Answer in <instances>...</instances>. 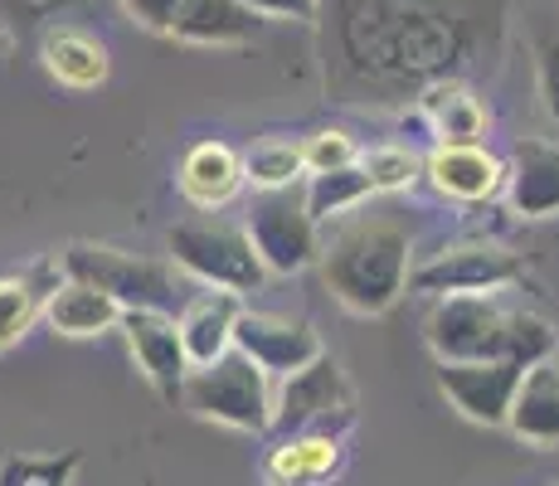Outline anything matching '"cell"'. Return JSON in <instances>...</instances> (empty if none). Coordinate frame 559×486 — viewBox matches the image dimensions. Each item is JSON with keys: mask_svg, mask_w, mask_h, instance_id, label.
Returning a JSON list of instances; mask_svg holds the SVG:
<instances>
[{"mask_svg": "<svg viewBox=\"0 0 559 486\" xmlns=\"http://www.w3.org/2000/svg\"><path fill=\"white\" fill-rule=\"evenodd\" d=\"M336 15L350 73L380 93L448 79L472 59L481 25L472 0H341Z\"/></svg>", "mask_w": 559, "mask_h": 486, "instance_id": "6da1fadb", "label": "cell"}, {"mask_svg": "<svg viewBox=\"0 0 559 486\" xmlns=\"http://www.w3.org/2000/svg\"><path fill=\"white\" fill-rule=\"evenodd\" d=\"M317 263L326 287L360 317H380L400 301L414 268V244L394 214H350L326 244H317Z\"/></svg>", "mask_w": 559, "mask_h": 486, "instance_id": "7a4b0ae2", "label": "cell"}, {"mask_svg": "<svg viewBox=\"0 0 559 486\" xmlns=\"http://www.w3.org/2000/svg\"><path fill=\"white\" fill-rule=\"evenodd\" d=\"M428 351L438 360H545L555 355L550 321L501 307L491 292H448L428 311Z\"/></svg>", "mask_w": 559, "mask_h": 486, "instance_id": "3957f363", "label": "cell"}, {"mask_svg": "<svg viewBox=\"0 0 559 486\" xmlns=\"http://www.w3.org/2000/svg\"><path fill=\"white\" fill-rule=\"evenodd\" d=\"M59 268L63 277H79V283H93L98 292H107L122 311L146 307V311H170L176 317L190 297L176 263L127 253V248H112V244H69L59 253Z\"/></svg>", "mask_w": 559, "mask_h": 486, "instance_id": "277c9868", "label": "cell"}, {"mask_svg": "<svg viewBox=\"0 0 559 486\" xmlns=\"http://www.w3.org/2000/svg\"><path fill=\"white\" fill-rule=\"evenodd\" d=\"M176 399L195 418H214L224 428H243V434H267L273 428L267 375L243 351H234V345L224 355H214L210 365H190Z\"/></svg>", "mask_w": 559, "mask_h": 486, "instance_id": "5b68a950", "label": "cell"}, {"mask_svg": "<svg viewBox=\"0 0 559 486\" xmlns=\"http://www.w3.org/2000/svg\"><path fill=\"white\" fill-rule=\"evenodd\" d=\"M166 248H170V263L204 287H224V292H239L243 297V292L263 287V277H267V268H263V258L253 253L249 234L224 224V220L170 224Z\"/></svg>", "mask_w": 559, "mask_h": 486, "instance_id": "8992f818", "label": "cell"}, {"mask_svg": "<svg viewBox=\"0 0 559 486\" xmlns=\"http://www.w3.org/2000/svg\"><path fill=\"white\" fill-rule=\"evenodd\" d=\"M243 234H249L253 253L263 258L267 273L277 277H293L302 273L307 263H317V220L307 214L302 194L293 186L283 190H263L258 200L249 204V224H243Z\"/></svg>", "mask_w": 559, "mask_h": 486, "instance_id": "52a82bcc", "label": "cell"}, {"mask_svg": "<svg viewBox=\"0 0 559 486\" xmlns=\"http://www.w3.org/2000/svg\"><path fill=\"white\" fill-rule=\"evenodd\" d=\"M525 277V258L515 248L501 244H453L443 253H433L428 263L408 268V283L414 292H433V297H448V292H497L511 287Z\"/></svg>", "mask_w": 559, "mask_h": 486, "instance_id": "ba28073f", "label": "cell"}, {"mask_svg": "<svg viewBox=\"0 0 559 486\" xmlns=\"http://www.w3.org/2000/svg\"><path fill=\"white\" fill-rule=\"evenodd\" d=\"M525 365L521 360H438V389L472 418V424L501 428Z\"/></svg>", "mask_w": 559, "mask_h": 486, "instance_id": "9c48e42d", "label": "cell"}, {"mask_svg": "<svg viewBox=\"0 0 559 486\" xmlns=\"http://www.w3.org/2000/svg\"><path fill=\"white\" fill-rule=\"evenodd\" d=\"M331 414H346V375L321 351L302 370L283 375V389L273 394V428L277 434H297V428L331 418Z\"/></svg>", "mask_w": 559, "mask_h": 486, "instance_id": "30bf717a", "label": "cell"}, {"mask_svg": "<svg viewBox=\"0 0 559 486\" xmlns=\"http://www.w3.org/2000/svg\"><path fill=\"white\" fill-rule=\"evenodd\" d=\"M234 351H243L267 380L302 370L307 360L321 355V336L307 321H283V317H258V311H239L234 321Z\"/></svg>", "mask_w": 559, "mask_h": 486, "instance_id": "8fae6325", "label": "cell"}, {"mask_svg": "<svg viewBox=\"0 0 559 486\" xmlns=\"http://www.w3.org/2000/svg\"><path fill=\"white\" fill-rule=\"evenodd\" d=\"M117 327L127 331V345H132V355H136V365H142V375L156 384V394L176 404L180 380H186V370H190L186 345H180L176 317H170V311L127 307L122 317H117Z\"/></svg>", "mask_w": 559, "mask_h": 486, "instance_id": "7c38bea8", "label": "cell"}, {"mask_svg": "<svg viewBox=\"0 0 559 486\" xmlns=\"http://www.w3.org/2000/svg\"><path fill=\"white\" fill-rule=\"evenodd\" d=\"M507 428L525 448H559V365L555 355L531 360L515 380Z\"/></svg>", "mask_w": 559, "mask_h": 486, "instance_id": "4fadbf2b", "label": "cell"}, {"mask_svg": "<svg viewBox=\"0 0 559 486\" xmlns=\"http://www.w3.org/2000/svg\"><path fill=\"white\" fill-rule=\"evenodd\" d=\"M243 301L239 292H200V297H186L176 327H180V345H186L190 365H210L214 355H224L234 345V321H239Z\"/></svg>", "mask_w": 559, "mask_h": 486, "instance_id": "5bb4252c", "label": "cell"}, {"mask_svg": "<svg viewBox=\"0 0 559 486\" xmlns=\"http://www.w3.org/2000/svg\"><path fill=\"white\" fill-rule=\"evenodd\" d=\"M39 59H45L49 79L59 88H73V93H93L107 83L112 73V59H107V45L93 39L88 29H73V25H59L39 39Z\"/></svg>", "mask_w": 559, "mask_h": 486, "instance_id": "9a60e30c", "label": "cell"}, {"mask_svg": "<svg viewBox=\"0 0 559 486\" xmlns=\"http://www.w3.org/2000/svg\"><path fill=\"white\" fill-rule=\"evenodd\" d=\"M180 194L195 210H219L243 186V156L229 142H195L180 156Z\"/></svg>", "mask_w": 559, "mask_h": 486, "instance_id": "2e32d148", "label": "cell"}, {"mask_svg": "<svg viewBox=\"0 0 559 486\" xmlns=\"http://www.w3.org/2000/svg\"><path fill=\"white\" fill-rule=\"evenodd\" d=\"M263 25V15L249 10L243 0H180L176 20L166 35L186 39V45H249Z\"/></svg>", "mask_w": 559, "mask_h": 486, "instance_id": "e0dca14e", "label": "cell"}, {"mask_svg": "<svg viewBox=\"0 0 559 486\" xmlns=\"http://www.w3.org/2000/svg\"><path fill=\"white\" fill-rule=\"evenodd\" d=\"M507 190L515 214L525 220H550L559 214V146L550 142H521L507 170Z\"/></svg>", "mask_w": 559, "mask_h": 486, "instance_id": "ac0fdd59", "label": "cell"}, {"mask_svg": "<svg viewBox=\"0 0 559 486\" xmlns=\"http://www.w3.org/2000/svg\"><path fill=\"white\" fill-rule=\"evenodd\" d=\"M428 180H433L448 200L477 204V200H491V194L507 186V170H501V161L491 156V151L467 142V146H438L433 156H428Z\"/></svg>", "mask_w": 559, "mask_h": 486, "instance_id": "d6986e66", "label": "cell"}, {"mask_svg": "<svg viewBox=\"0 0 559 486\" xmlns=\"http://www.w3.org/2000/svg\"><path fill=\"white\" fill-rule=\"evenodd\" d=\"M117 317H122V307L93 283H79V277H59V287L45 297V321L59 336H103L117 327Z\"/></svg>", "mask_w": 559, "mask_h": 486, "instance_id": "ffe728a7", "label": "cell"}, {"mask_svg": "<svg viewBox=\"0 0 559 486\" xmlns=\"http://www.w3.org/2000/svg\"><path fill=\"white\" fill-rule=\"evenodd\" d=\"M418 107H424L428 127L438 132L443 146H467L487 132V107H481L467 83H457V79L424 83V88H418Z\"/></svg>", "mask_w": 559, "mask_h": 486, "instance_id": "44dd1931", "label": "cell"}, {"mask_svg": "<svg viewBox=\"0 0 559 486\" xmlns=\"http://www.w3.org/2000/svg\"><path fill=\"white\" fill-rule=\"evenodd\" d=\"M59 277H63L59 253H53L49 263L29 268V273H20V277H0V351H10V345L25 336L35 311H39V301L59 287Z\"/></svg>", "mask_w": 559, "mask_h": 486, "instance_id": "7402d4cb", "label": "cell"}, {"mask_svg": "<svg viewBox=\"0 0 559 486\" xmlns=\"http://www.w3.org/2000/svg\"><path fill=\"white\" fill-rule=\"evenodd\" d=\"M370 194L374 190H370V180H365L360 161H350V166H336V170H317V176L307 180L302 204H307L311 220L321 224V220H341V214L360 210Z\"/></svg>", "mask_w": 559, "mask_h": 486, "instance_id": "603a6c76", "label": "cell"}, {"mask_svg": "<svg viewBox=\"0 0 559 486\" xmlns=\"http://www.w3.org/2000/svg\"><path fill=\"white\" fill-rule=\"evenodd\" d=\"M336 462H341L336 438H293L273 452V477L283 486L321 482L326 472H336Z\"/></svg>", "mask_w": 559, "mask_h": 486, "instance_id": "cb8c5ba5", "label": "cell"}, {"mask_svg": "<svg viewBox=\"0 0 559 486\" xmlns=\"http://www.w3.org/2000/svg\"><path fill=\"white\" fill-rule=\"evenodd\" d=\"M297 176H302V146L293 142L267 137V142H253V151L243 156V180H253L258 190H283Z\"/></svg>", "mask_w": 559, "mask_h": 486, "instance_id": "d4e9b609", "label": "cell"}, {"mask_svg": "<svg viewBox=\"0 0 559 486\" xmlns=\"http://www.w3.org/2000/svg\"><path fill=\"white\" fill-rule=\"evenodd\" d=\"M360 170L370 180L374 194H394V190H408L418 176V156L408 146H374L360 156Z\"/></svg>", "mask_w": 559, "mask_h": 486, "instance_id": "484cf974", "label": "cell"}, {"mask_svg": "<svg viewBox=\"0 0 559 486\" xmlns=\"http://www.w3.org/2000/svg\"><path fill=\"white\" fill-rule=\"evenodd\" d=\"M79 472V452L63 458H5L0 462V486H69Z\"/></svg>", "mask_w": 559, "mask_h": 486, "instance_id": "4316f807", "label": "cell"}, {"mask_svg": "<svg viewBox=\"0 0 559 486\" xmlns=\"http://www.w3.org/2000/svg\"><path fill=\"white\" fill-rule=\"evenodd\" d=\"M350 161H360V156H356V146H350L346 132H317L302 146V170H307V176H317V170L350 166Z\"/></svg>", "mask_w": 559, "mask_h": 486, "instance_id": "83f0119b", "label": "cell"}, {"mask_svg": "<svg viewBox=\"0 0 559 486\" xmlns=\"http://www.w3.org/2000/svg\"><path fill=\"white\" fill-rule=\"evenodd\" d=\"M122 10L142 29H156V35H166L170 20H176V10H180V0H122Z\"/></svg>", "mask_w": 559, "mask_h": 486, "instance_id": "f1b7e54d", "label": "cell"}, {"mask_svg": "<svg viewBox=\"0 0 559 486\" xmlns=\"http://www.w3.org/2000/svg\"><path fill=\"white\" fill-rule=\"evenodd\" d=\"M540 97H545V112L559 122V35L540 45Z\"/></svg>", "mask_w": 559, "mask_h": 486, "instance_id": "f546056e", "label": "cell"}, {"mask_svg": "<svg viewBox=\"0 0 559 486\" xmlns=\"http://www.w3.org/2000/svg\"><path fill=\"white\" fill-rule=\"evenodd\" d=\"M263 20H317L321 0H243Z\"/></svg>", "mask_w": 559, "mask_h": 486, "instance_id": "4dcf8cb0", "label": "cell"}, {"mask_svg": "<svg viewBox=\"0 0 559 486\" xmlns=\"http://www.w3.org/2000/svg\"><path fill=\"white\" fill-rule=\"evenodd\" d=\"M69 5H79V0H10V10L25 15V20H49V15H59V10H69Z\"/></svg>", "mask_w": 559, "mask_h": 486, "instance_id": "1f68e13d", "label": "cell"}, {"mask_svg": "<svg viewBox=\"0 0 559 486\" xmlns=\"http://www.w3.org/2000/svg\"><path fill=\"white\" fill-rule=\"evenodd\" d=\"M5 45H10V35H5V29H0V54H5Z\"/></svg>", "mask_w": 559, "mask_h": 486, "instance_id": "d6a6232c", "label": "cell"}, {"mask_svg": "<svg viewBox=\"0 0 559 486\" xmlns=\"http://www.w3.org/2000/svg\"><path fill=\"white\" fill-rule=\"evenodd\" d=\"M550 486H559V482H550Z\"/></svg>", "mask_w": 559, "mask_h": 486, "instance_id": "836d02e7", "label": "cell"}]
</instances>
